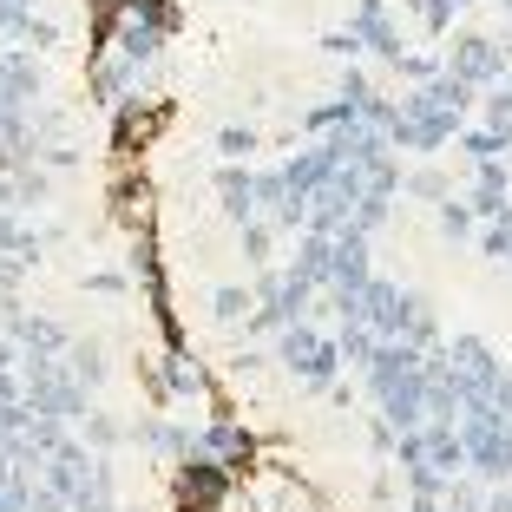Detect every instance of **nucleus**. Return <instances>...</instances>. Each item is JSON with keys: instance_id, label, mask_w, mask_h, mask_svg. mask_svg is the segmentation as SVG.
Masks as SVG:
<instances>
[{"instance_id": "4c0bfd02", "label": "nucleus", "mask_w": 512, "mask_h": 512, "mask_svg": "<svg viewBox=\"0 0 512 512\" xmlns=\"http://www.w3.org/2000/svg\"><path fill=\"white\" fill-rule=\"evenodd\" d=\"M480 512H512V486H493V493H486V506Z\"/></svg>"}, {"instance_id": "f03ea898", "label": "nucleus", "mask_w": 512, "mask_h": 512, "mask_svg": "<svg viewBox=\"0 0 512 512\" xmlns=\"http://www.w3.org/2000/svg\"><path fill=\"white\" fill-rule=\"evenodd\" d=\"M460 447H467V473H480L486 486H512V427L499 421V407L460 414Z\"/></svg>"}, {"instance_id": "f8f14e48", "label": "nucleus", "mask_w": 512, "mask_h": 512, "mask_svg": "<svg viewBox=\"0 0 512 512\" xmlns=\"http://www.w3.org/2000/svg\"><path fill=\"white\" fill-rule=\"evenodd\" d=\"M40 92H46L40 60H33V53H20V46H0V99L27 112L33 99H40Z\"/></svg>"}, {"instance_id": "4be33fe9", "label": "nucleus", "mask_w": 512, "mask_h": 512, "mask_svg": "<svg viewBox=\"0 0 512 512\" xmlns=\"http://www.w3.org/2000/svg\"><path fill=\"white\" fill-rule=\"evenodd\" d=\"M421 440H427V467H440L447 480H453V473H467V447H460V427L427 421V427H421Z\"/></svg>"}, {"instance_id": "0eeeda50", "label": "nucleus", "mask_w": 512, "mask_h": 512, "mask_svg": "<svg viewBox=\"0 0 512 512\" xmlns=\"http://www.w3.org/2000/svg\"><path fill=\"white\" fill-rule=\"evenodd\" d=\"M165 40H171V27H158V20H145V14H132V7H119V20H112V53L119 60H132V66H158L165 60Z\"/></svg>"}, {"instance_id": "a19ab883", "label": "nucleus", "mask_w": 512, "mask_h": 512, "mask_svg": "<svg viewBox=\"0 0 512 512\" xmlns=\"http://www.w3.org/2000/svg\"><path fill=\"white\" fill-rule=\"evenodd\" d=\"M440 512H447V506H440Z\"/></svg>"}, {"instance_id": "473e14b6", "label": "nucleus", "mask_w": 512, "mask_h": 512, "mask_svg": "<svg viewBox=\"0 0 512 512\" xmlns=\"http://www.w3.org/2000/svg\"><path fill=\"white\" fill-rule=\"evenodd\" d=\"M20 40H27V46H40V53H46V46H60V27H53V20H40V14H27Z\"/></svg>"}, {"instance_id": "58836bf2", "label": "nucleus", "mask_w": 512, "mask_h": 512, "mask_svg": "<svg viewBox=\"0 0 512 512\" xmlns=\"http://www.w3.org/2000/svg\"><path fill=\"white\" fill-rule=\"evenodd\" d=\"M401 512H440V499H421V493H407V499H401Z\"/></svg>"}, {"instance_id": "2eb2a0df", "label": "nucleus", "mask_w": 512, "mask_h": 512, "mask_svg": "<svg viewBox=\"0 0 512 512\" xmlns=\"http://www.w3.org/2000/svg\"><path fill=\"white\" fill-rule=\"evenodd\" d=\"M289 270H296L309 289H329V283H335V237H322V230H302L296 250H289Z\"/></svg>"}, {"instance_id": "39448f33", "label": "nucleus", "mask_w": 512, "mask_h": 512, "mask_svg": "<svg viewBox=\"0 0 512 512\" xmlns=\"http://www.w3.org/2000/svg\"><path fill=\"white\" fill-rule=\"evenodd\" d=\"M348 27L362 33L368 60H381V66H394V60L407 53V27H401V14H394V0H362Z\"/></svg>"}, {"instance_id": "c9c22d12", "label": "nucleus", "mask_w": 512, "mask_h": 512, "mask_svg": "<svg viewBox=\"0 0 512 512\" xmlns=\"http://www.w3.org/2000/svg\"><path fill=\"white\" fill-rule=\"evenodd\" d=\"M493 407H499V421L512 427V362H506V375H499V388H493Z\"/></svg>"}, {"instance_id": "72a5a7b5", "label": "nucleus", "mask_w": 512, "mask_h": 512, "mask_svg": "<svg viewBox=\"0 0 512 512\" xmlns=\"http://www.w3.org/2000/svg\"><path fill=\"white\" fill-rule=\"evenodd\" d=\"M394 440H401V434H394V427L381 421V414H368V447H375L381 460H388V453H394Z\"/></svg>"}, {"instance_id": "ea45409f", "label": "nucleus", "mask_w": 512, "mask_h": 512, "mask_svg": "<svg viewBox=\"0 0 512 512\" xmlns=\"http://www.w3.org/2000/svg\"><path fill=\"white\" fill-rule=\"evenodd\" d=\"M499 7H506V20H512V0H499Z\"/></svg>"}, {"instance_id": "7ed1b4c3", "label": "nucleus", "mask_w": 512, "mask_h": 512, "mask_svg": "<svg viewBox=\"0 0 512 512\" xmlns=\"http://www.w3.org/2000/svg\"><path fill=\"white\" fill-rule=\"evenodd\" d=\"M447 73L467 79L473 92H493L499 79H512L506 66V46H499V33H447Z\"/></svg>"}, {"instance_id": "dca6fc26", "label": "nucleus", "mask_w": 512, "mask_h": 512, "mask_svg": "<svg viewBox=\"0 0 512 512\" xmlns=\"http://www.w3.org/2000/svg\"><path fill=\"white\" fill-rule=\"evenodd\" d=\"M217 211L230 224H250L256 217V165H217Z\"/></svg>"}, {"instance_id": "6ab92c4d", "label": "nucleus", "mask_w": 512, "mask_h": 512, "mask_svg": "<svg viewBox=\"0 0 512 512\" xmlns=\"http://www.w3.org/2000/svg\"><path fill=\"white\" fill-rule=\"evenodd\" d=\"M329 335H335V348H342L348 375H362V368L381 355V342H388V335H381V329H368V322H335Z\"/></svg>"}, {"instance_id": "412c9836", "label": "nucleus", "mask_w": 512, "mask_h": 512, "mask_svg": "<svg viewBox=\"0 0 512 512\" xmlns=\"http://www.w3.org/2000/svg\"><path fill=\"white\" fill-rule=\"evenodd\" d=\"M453 191H460V184H453L434 158H414V165H407V178H401V197H414V204H447Z\"/></svg>"}, {"instance_id": "f3484780", "label": "nucleus", "mask_w": 512, "mask_h": 512, "mask_svg": "<svg viewBox=\"0 0 512 512\" xmlns=\"http://www.w3.org/2000/svg\"><path fill=\"white\" fill-rule=\"evenodd\" d=\"M375 414L394 427V434H414V427L427 421V388H421V375H414V381H401L394 394H381V401H375Z\"/></svg>"}, {"instance_id": "2f4dec72", "label": "nucleus", "mask_w": 512, "mask_h": 512, "mask_svg": "<svg viewBox=\"0 0 512 512\" xmlns=\"http://www.w3.org/2000/svg\"><path fill=\"white\" fill-rule=\"evenodd\" d=\"M322 46H329L335 60H348V66H355V60H368V46H362V33H355V27H335V33H322Z\"/></svg>"}, {"instance_id": "f704fd0d", "label": "nucleus", "mask_w": 512, "mask_h": 512, "mask_svg": "<svg viewBox=\"0 0 512 512\" xmlns=\"http://www.w3.org/2000/svg\"><path fill=\"white\" fill-rule=\"evenodd\" d=\"M86 289H92V296H125V276H112V270H92V276H86Z\"/></svg>"}, {"instance_id": "6e6552de", "label": "nucleus", "mask_w": 512, "mask_h": 512, "mask_svg": "<svg viewBox=\"0 0 512 512\" xmlns=\"http://www.w3.org/2000/svg\"><path fill=\"white\" fill-rule=\"evenodd\" d=\"M197 460H211V467H224V473H243L256 460V440L243 434L230 414H217V421L197 427Z\"/></svg>"}, {"instance_id": "c756f323", "label": "nucleus", "mask_w": 512, "mask_h": 512, "mask_svg": "<svg viewBox=\"0 0 512 512\" xmlns=\"http://www.w3.org/2000/svg\"><path fill=\"white\" fill-rule=\"evenodd\" d=\"M394 73H401L407 86H427V79L447 73V53H421V46H407L401 60H394Z\"/></svg>"}, {"instance_id": "ddd939ff", "label": "nucleus", "mask_w": 512, "mask_h": 512, "mask_svg": "<svg viewBox=\"0 0 512 512\" xmlns=\"http://www.w3.org/2000/svg\"><path fill=\"white\" fill-rule=\"evenodd\" d=\"M132 440H138L145 453H158V460H171V467L197 460V427H178V421H138Z\"/></svg>"}, {"instance_id": "f257e3e1", "label": "nucleus", "mask_w": 512, "mask_h": 512, "mask_svg": "<svg viewBox=\"0 0 512 512\" xmlns=\"http://www.w3.org/2000/svg\"><path fill=\"white\" fill-rule=\"evenodd\" d=\"M270 348H276V368H283L289 381H302L309 394H322V401H329V388L348 375L335 335L316 329V322H289L283 335H270Z\"/></svg>"}, {"instance_id": "e433bc0d", "label": "nucleus", "mask_w": 512, "mask_h": 512, "mask_svg": "<svg viewBox=\"0 0 512 512\" xmlns=\"http://www.w3.org/2000/svg\"><path fill=\"white\" fill-rule=\"evenodd\" d=\"M73 512H125L112 493H86V499H73Z\"/></svg>"}, {"instance_id": "a878e982", "label": "nucleus", "mask_w": 512, "mask_h": 512, "mask_svg": "<svg viewBox=\"0 0 512 512\" xmlns=\"http://www.w3.org/2000/svg\"><path fill=\"white\" fill-rule=\"evenodd\" d=\"M348 119H362V112L348 106L342 92H329V99H316V106L302 112V132H309V138H329V132H335V125H348Z\"/></svg>"}, {"instance_id": "393cba45", "label": "nucleus", "mask_w": 512, "mask_h": 512, "mask_svg": "<svg viewBox=\"0 0 512 512\" xmlns=\"http://www.w3.org/2000/svg\"><path fill=\"white\" fill-rule=\"evenodd\" d=\"M217 158H224V165H256V158H263V132H256V125H224V132H217Z\"/></svg>"}, {"instance_id": "7c9ffc66", "label": "nucleus", "mask_w": 512, "mask_h": 512, "mask_svg": "<svg viewBox=\"0 0 512 512\" xmlns=\"http://www.w3.org/2000/svg\"><path fill=\"white\" fill-rule=\"evenodd\" d=\"M473 250L486 256V263H499V270H512V224H480V243Z\"/></svg>"}, {"instance_id": "9d476101", "label": "nucleus", "mask_w": 512, "mask_h": 512, "mask_svg": "<svg viewBox=\"0 0 512 512\" xmlns=\"http://www.w3.org/2000/svg\"><path fill=\"white\" fill-rule=\"evenodd\" d=\"M460 197L473 204V217H480V224H493V217L512 204V158H493V165H467V184H460Z\"/></svg>"}, {"instance_id": "1a4fd4ad", "label": "nucleus", "mask_w": 512, "mask_h": 512, "mask_svg": "<svg viewBox=\"0 0 512 512\" xmlns=\"http://www.w3.org/2000/svg\"><path fill=\"white\" fill-rule=\"evenodd\" d=\"M421 355H427V348H414V342H381V355H375V362H368L355 381H362L368 401H381V394H394L401 381L421 375Z\"/></svg>"}, {"instance_id": "cd10ccee", "label": "nucleus", "mask_w": 512, "mask_h": 512, "mask_svg": "<svg viewBox=\"0 0 512 512\" xmlns=\"http://www.w3.org/2000/svg\"><path fill=\"white\" fill-rule=\"evenodd\" d=\"M407 14L421 20V33H434V40H447V33H453V20L467 14V7H460V0H407Z\"/></svg>"}, {"instance_id": "423d86ee", "label": "nucleus", "mask_w": 512, "mask_h": 512, "mask_svg": "<svg viewBox=\"0 0 512 512\" xmlns=\"http://www.w3.org/2000/svg\"><path fill=\"white\" fill-rule=\"evenodd\" d=\"M421 388H427V421L460 427L467 394H460V375H453V355H447V348H427V355H421Z\"/></svg>"}, {"instance_id": "b1692460", "label": "nucleus", "mask_w": 512, "mask_h": 512, "mask_svg": "<svg viewBox=\"0 0 512 512\" xmlns=\"http://www.w3.org/2000/svg\"><path fill=\"white\" fill-rule=\"evenodd\" d=\"M237 256L250 263V270L276 263V224H270V217H250V224H237Z\"/></svg>"}, {"instance_id": "9b49d317", "label": "nucleus", "mask_w": 512, "mask_h": 512, "mask_svg": "<svg viewBox=\"0 0 512 512\" xmlns=\"http://www.w3.org/2000/svg\"><path fill=\"white\" fill-rule=\"evenodd\" d=\"M335 171H342V158H335V151L322 145V138L283 158V178H289V191H296V197H316L322 184H335Z\"/></svg>"}, {"instance_id": "bb28decb", "label": "nucleus", "mask_w": 512, "mask_h": 512, "mask_svg": "<svg viewBox=\"0 0 512 512\" xmlns=\"http://www.w3.org/2000/svg\"><path fill=\"white\" fill-rule=\"evenodd\" d=\"M79 440H86L92 453H112V447H125V440H132V427H125V421H112V414H99V407H92L86 421H79Z\"/></svg>"}, {"instance_id": "a211bd4d", "label": "nucleus", "mask_w": 512, "mask_h": 512, "mask_svg": "<svg viewBox=\"0 0 512 512\" xmlns=\"http://www.w3.org/2000/svg\"><path fill=\"white\" fill-rule=\"evenodd\" d=\"M434 230H440L447 250H473V243H480V217H473V204L460 191H453L447 204H434Z\"/></svg>"}, {"instance_id": "aec40b11", "label": "nucleus", "mask_w": 512, "mask_h": 512, "mask_svg": "<svg viewBox=\"0 0 512 512\" xmlns=\"http://www.w3.org/2000/svg\"><path fill=\"white\" fill-rule=\"evenodd\" d=\"M453 151H460L467 165H493V158H512V138L493 132V125H480V119H467L460 138H453Z\"/></svg>"}, {"instance_id": "c85d7f7f", "label": "nucleus", "mask_w": 512, "mask_h": 512, "mask_svg": "<svg viewBox=\"0 0 512 512\" xmlns=\"http://www.w3.org/2000/svg\"><path fill=\"white\" fill-rule=\"evenodd\" d=\"M66 368H73L86 388H99V381H106V348L92 342V335H73V348H66Z\"/></svg>"}, {"instance_id": "5701e85b", "label": "nucleus", "mask_w": 512, "mask_h": 512, "mask_svg": "<svg viewBox=\"0 0 512 512\" xmlns=\"http://www.w3.org/2000/svg\"><path fill=\"white\" fill-rule=\"evenodd\" d=\"M256 309V289L250 283H217L211 289V322H224V329H243Z\"/></svg>"}, {"instance_id": "4468645a", "label": "nucleus", "mask_w": 512, "mask_h": 512, "mask_svg": "<svg viewBox=\"0 0 512 512\" xmlns=\"http://www.w3.org/2000/svg\"><path fill=\"white\" fill-rule=\"evenodd\" d=\"M375 276V250H368V230H335V283L329 289H362Z\"/></svg>"}, {"instance_id": "20e7f679", "label": "nucleus", "mask_w": 512, "mask_h": 512, "mask_svg": "<svg viewBox=\"0 0 512 512\" xmlns=\"http://www.w3.org/2000/svg\"><path fill=\"white\" fill-rule=\"evenodd\" d=\"M447 355H453V375H460L467 407H493V388H499V375H506L493 342H486V335H447Z\"/></svg>"}]
</instances>
